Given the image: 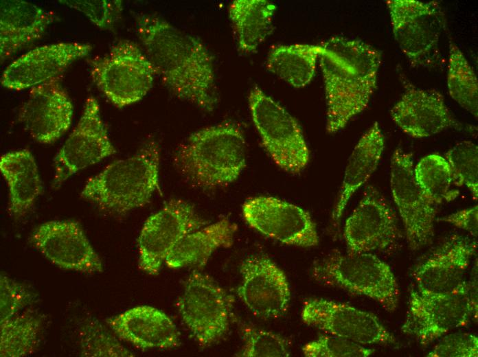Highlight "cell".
<instances>
[{"instance_id": "obj_38", "label": "cell", "mask_w": 478, "mask_h": 357, "mask_svg": "<svg viewBox=\"0 0 478 357\" xmlns=\"http://www.w3.org/2000/svg\"><path fill=\"white\" fill-rule=\"evenodd\" d=\"M0 321H5L19 313L34 299L32 293L21 282L1 273Z\"/></svg>"}, {"instance_id": "obj_18", "label": "cell", "mask_w": 478, "mask_h": 357, "mask_svg": "<svg viewBox=\"0 0 478 357\" xmlns=\"http://www.w3.org/2000/svg\"><path fill=\"white\" fill-rule=\"evenodd\" d=\"M242 281L237 293L256 316L271 319L284 314L289 304L291 292L283 271L270 259L253 255L240 264Z\"/></svg>"}, {"instance_id": "obj_19", "label": "cell", "mask_w": 478, "mask_h": 357, "mask_svg": "<svg viewBox=\"0 0 478 357\" xmlns=\"http://www.w3.org/2000/svg\"><path fill=\"white\" fill-rule=\"evenodd\" d=\"M92 47L78 42L58 43L36 47L10 63L3 71L1 85L23 90L58 78L74 61L87 56Z\"/></svg>"}, {"instance_id": "obj_14", "label": "cell", "mask_w": 478, "mask_h": 357, "mask_svg": "<svg viewBox=\"0 0 478 357\" xmlns=\"http://www.w3.org/2000/svg\"><path fill=\"white\" fill-rule=\"evenodd\" d=\"M301 317L308 325L363 345L396 343L376 316L345 303L310 298L304 302Z\"/></svg>"}, {"instance_id": "obj_12", "label": "cell", "mask_w": 478, "mask_h": 357, "mask_svg": "<svg viewBox=\"0 0 478 357\" xmlns=\"http://www.w3.org/2000/svg\"><path fill=\"white\" fill-rule=\"evenodd\" d=\"M206 224L190 203L174 199L144 222L138 238L139 269L159 273L174 246L185 235Z\"/></svg>"}, {"instance_id": "obj_26", "label": "cell", "mask_w": 478, "mask_h": 357, "mask_svg": "<svg viewBox=\"0 0 478 357\" xmlns=\"http://www.w3.org/2000/svg\"><path fill=\"white\" fill-rule=\"evenodd\" d=\"M385 148V138L377 122L362 135L347 163L337 203L332 214L334 223L340 218L350 199L376 169Z\"/></svg>"}, {"instance_id": "obj_40", "label": "cell", "mask_w": 478, "mask_h": 357, "mask_svg": "<svg viewBox=\"0 0 478 357\" xmlns=\"http://www.w3.org/2000/svg\"><path fill=\"white\" fill-rule=\"evenodd\" d=\"M436 220L450 223L455 227L468 231L472 236L477 237L478 207L463 209Z\"/></svg>"}, {"instance_id": "obj_34", "label": "cell", "mask_w": 478, "mask_h": 357, "mask_svg": "<svg viewBox=\"0 0 478 357\" xmlns=\"http://www.w3.org/2000/svg\"><path fill=\"white\" fill-rule=\"evenodd\" d=\"M80 347L82 356H134L95 319H89L82 326Z\"/></svg>"}, {"instance_id": "obj_2", "label": "cell", "mask_w": 478, "mask_h": 357, "mask_svg": "<svg viewBox=\"0 0 478 357\" xmlns=\"http://www.w3.org/2000/svg\"><path fill=\"white\" fill-rule=\"evenodd\" d=\"M320 45L326 128L333 134L367 106L377 87L381 53L363 41L339 36Z\"/></svg>"}, {"instance_id": "obj_15", "label": "cell", "mask_w": 478, "mask_h": 357, "mask_svg": "<svg viewBox=\"0 0 478 357\" xmlns=\"http://www.w3.org/2000/svg\"><path fill=\"white\" fill-rule=\"evenodd\" d=\"M242 211L250 227L273 240L301 247L319 243L316 225L309 213L295 205L260 196L247 199Z\"/></svg>"}, {"instance_id": "obj_17", "label": "cell", "mask_w": 478, "mask_h": 357, "mask_svg": "<svg viewBox=\"0 0 478 357\" xmlns=\"http://www.w3.org/2000/svg\"><path fill=\"white\" fill-rule=\"evenodd\" d=\"M399 233L396 215L387 201L376 188L368 186L345 223L348 253L385 249L396 241Z\"/></svg>"}, {"instance_id": "obj_20", "label": "cell", "mask_w": 478, "mask_h": 357, "mask_svg": "<svg viewBox=\"0 0 478 357\" xmlns=\"http://www.w3.org/2000/svg\"><path fill=\"white\" fill-rule=\"evenodd\" d=\"M73 107L58 78L31 88L19 119L36 141L49 144L70 127Z\"/></svg>"}, {"instance_id": "obj_30", "label": "cell", "mask_w": 478, "mask_h": 357, "mask_svg": "<svg viewBox=\"0 0 478 357\" xmlns=\"http://www.w3.org/2000/svg\"><path fill=\"white\" fill-rule=\"evenodd\" d=\"M43 317L34 311H25L0 321V356L23 357L39 347Z\"/></svg>"}, {"instance_id": "obj_35", "label": "cell", "mask_w": 478, "mask_h": 357, "mask_svg": "<svg viewBox=\"0 0 478 357\" xmlns=\"http://www.w3.org/2000/svg\"><path fill=\"white\" fill-rule=\"evenodd\" d=\"M244 345L238 356L244 357L290 356L288 343L280 335L252 327H242Z\"/></svg>"}, {"instance_id": "obj_10", "label": "cell", "mask_w": 478, "mask_h": 357, "mask_svg": "<svg viewBox=\"0 0 478 357\" xmlns=\"http://www.w3.org/2000/svg\"><path fill=\"white\" fill-rule=\"evenodd\" d=\"M234 303V297L210 277L194 271L185 281L178 307L192 336L207 347L227 332Z\"/></svg>"}, {"instance_id": "obj_25", "label": "cell", "mask_w": 478, "mask_h": 357, "mask_svg": "<svg viewBox=\"0 0 478 357\" xmlns=\"http://www.w3.org/2000/svg\"><path fill=\"white\" fill-rule=\"evenodd\" d=\"M0 171L8 186L9 214L21 218L31 210L43 192L34 157L27 149L6 152L0 157Z\"/></svg>"}, {"instance_id": "obj_11", "label": "cell", "mask_w": 478, "mask_h": 357, "mask_svg": "<svg viewBox=\"0 0 478 357\" xmlns=\"http://www.w3.org/2000/svg\"><path fill=\"white\" fill-rule=\"evenodd\" d=\"M411 153L400 148L390 163V187L405 227L409 248L416 251L431 242L434 235L437 206L417 183Z\"/></svg>"}, {"instance_id": "obj_37", "label": "cell", "mask_w": 478, "mask_h": 357, "mask_svg": "<svg viewBox=\"0 0 478 357\" xmlns=\"http://www.w3.org/2000/svg\"><path fill=\"white\" fill-rule=\"evenodd\" d=\"M59 2L84 14L101 29L111 30L121 17L120 0H60Z\"/></svg>"}, {"instance_id": "obj_1", "label": "cell", "mask_w": 478, "mask_h": 357, "mask_svg": "<svg viewBox=\"0 0 478 357\" xmlns=\"http://www.w3.org/2000/svg\"><path fill=\"white\" fill-rule=\"evenodd\" d=\"M136 28L165 85L178 98L212 111L218 96L213 57L205 45L155 15H137Z\"/></svg>"}, {"instance_id": "obj_27", "label": "cell", "mask_w": 478, "mask_h": 357, "mask_svg": "<svg viewBox=\"0 0 478 357\" xmlns=\"http://www.w3.org/2000/svg\"><path fill=\"white\" fill-rule=\"evenodd\" d=\"M237 226L227 218L200 228L183 237L166 259L170 268L205 265L214 251L230 247Z\"/></svg>"}, {"instance_id": "obj_4", "label": "cell", "mask_w": 478, "mask_h": 357, "mask_svg": "<svg viewBox=\"0 0 478 357\" xmlns=\"http://www.w3.org/2000/svg\"><path fill=\"white\" fill-rule=\"evenodd\" d=\"M160 147L146 143L130 157L114 161L90 178L81 196L110 214L123 215L150 202L159 183Z\"/></svg>"}, {"instance_id": "obj_6", "label": "cell", "mask_w": 478, "mask_h": 357, "mask_svg": "<svg viewBox=\"0 0 478 357\" xmlns=\"http://www.w3.org/2000/svg\"><path fill=\"white\" fill-rule=\"evenodd\" d=\"M91 77L104 96L122 108L141 100L152 87L156 69L135 43L122 40L89 61Z\"/></svg>"}, {"instance_id": "obj_3", "label": "cell", "mask_w": 478, "mask_h": 357, "mask_svg": "<svg viewBox=\"0 0 478 357\" xmlns=\"http://www.w3.org/2000/svg\"><path fill=\"white\" fill-rule=\"evenodd\" d=\"M174 163L192 185L209 189L236 181L246 166V142L231 122L208 126L192 133L174 154Z\"/></svg>"}, {"instance_id": "obj_22", "label": "cell", "mask_w": 478, "mask_h": 357, "mask_svg": "<svg viewBox=\"0 0 478 357\" xmlns=\"http://www.w3.org/2000/svg\"><path fill=\"white\" fill-rule=\"evenodd\" d=\"M476 248L474 241L451 238L414 270L417 290L433 293L457 290L466 283L464 275Z\"/></svg>"}, {"instance_id": "obj_21", "label": "cell", "mask_w": 478, "mask_h": 357, "mask_svg": "<svg viewBox=\"0 0 478 357\" xmlns=\"http://www.w3.org/2000/svg\"><path fill=\"white\" fill-rule=\"evenodd\" d=\"M402 80L405 91L390 114L404 133L414 138H425L448 128L464 129L440 92L416 87L404 78Z\"/></svg>"}, {"instance_id": "obj_31", "label": "cell", "mask_w": 478, "mask_h": 357, "mask_svg": "<svg viewBox=\"0 0 478 357\" xmlns=\"http://www.w3.org/2000/svg\"><path fill=\"white\" fill-rule=\"evenodd\" d=\"M413 174L420 187L437 205L454 200L459 194L445 157L437 154L422 157L414 166Z\"/></svg>"}, {"instance_id": "obj_39", "label": "cell", "mask_w": 478, "mask_h": 357, "mask_svg": "<svg viewBox=\"0 0 478 357\" xmlns=\"http://www.w3.org/2000/svg\"><path fill=\"white\" fill-rule=\"evenodd\" d=\"M429 357H477L478 338L469 333L450 334L442 338Z\"/></svg>"}, {"instance_id": "obj_36", "label": "cell", "mask_w": 478, "mask_h": 357, "mask_svg": "<svg viewBox=\"0 0 478 357\" xmlns=\"http://www.w3.org/2000/svg\"><path fill=\"white\" fill-rule=\"evenodd\" d=\"M302 352L307 357H367L374 350L347 338L329 334L306 343Z\"/></svg>"}, {"instance_id": "obj_5", "label": "cell", "mask_w": 478, "mask_h": 357, "mask_svg": "<svg viewBox=\"0 0 478 357\" xmlns=\"http://www.w3.org/2000/svg\"><path fill=\"white\" fill-rule=\"evenodd\" d=\"M313 275L319 281L367 297L388 312L399 301V287L388 264L371 253L334 254L317 262Z\"/></svg>"}, {"instance_id": "obj_28", "label": "cell", "mask_w": 478, "mask_h": 357, "mask_svg": "<svg viewBox=\"0 0 478 357\" xmlns=\"http://www.w3.org/2000/svg\"><path fill=\"white\" fill-rule=\"evenodd\" d=\"M275 4L267 0H235L229 7L238 49L243 53L255 51L271 34Z\"/></svg>"}, {"instance_id": "obj_8", "label": "cell", "mask_w": 478, "mask_h": 357, "mask_svg": "<svg viewBox=\"0 0 478 357\" xmlns=\"http://www.w3.org/2000/svg\"><path fill=\"white\" fill-rule=\"evenodd\" d=\"M470 294L466 282L451 292L433 293L411 289L402 332L426 345L465 325L477 312Z\"/></svg>"}, {"instance_id": "obj_33", "label": "cell", "mask_w": 478, "mask_h": 357, "mask_svg": "<svg viewBox=\"0 0 478 357\" xmlns=\"http://www.w3.org/2000/svg\"><path fill=\"white\" fill-rule=\"evenodd\" d=\"M457 187L465 186L477 200L478 148L468 140L456 143L445 155Z\"/></svg>"}, {"instance_id": "obj_32", "label": "cell", "mask_w": 478, "mask_h": 357, "mask_svg": "<svg viewBox=\"0 0 478 357\" xmlns=\"http://www.w3.org/2000/svg\"><path fill=\"white\" fill-rule=\"evenodd\" d=\"M447 87L451 97L477 119V78L462 51L451 41L449 44Z\"/></svg>"}, {"instance_id": "obj_9", "label": "cell", "mask_w": 478, "mask_h": 357, "mask_svg": "<svg viewBox=\"0 0 478 357\" xmlns=\"http://www.w3.org/2000/svg\"><path fill=\"white\" fill-rule=\"evenodd\" d=\"M392 31L401 51L413 66H426L437 57L446 18L437 1L387 0Z\"/></svg>"}, {"instance_id": "obj_29", "label": "cell", "mask_w": 478, "mask_h": 357, "mask_svg": "<svg viewBox=\"0 0 478 357\" xmlns=\"http://www.w3.org/2000/svg\"><path fill=\"white\" fill-rule=\"evenodd\" d=\"M321 51L320 45H280L269 52L266 68L290 85L304 87L314 77Z\"/></svg>"}, {"instance_id": "obj_24", "label": "cell", "mask_w": 478, "mask_h": 357, "mask_svg": "<svg viewBox=\"0 0 478 357\" xmlns=\"http://www.w3.org/2000/svg\"><path fill=\"white\" fill-rule=\"evenodd\" d=\"M54 19L53 12L34 3L21 0H1V62L42 37Z\"/></svg>"}, {"instance_id": "obj_23", "label": "cell", "mask_w": 478, "mask_h": 357, "mask_svg": "<svg viewBox=\"0 0 478 357\" xmlns=\"http://www.w3.org/2000/svg\"><path fill=\"white\" fill-rule=\"evenodd\" d=\"M106 324L121 340L144 349H168L179 345V331L161 310L149 306L132 308L107 318Z\"/></svg>"}, {"instance_id": "obj_16", "label": "cell", "mask_w": 478, "mask_h": 357, "mask_svg": "<svg viewBox=\"0 0 478 357\" xmlns=\"http://www.w3.org/2000/svg\"><path fill=\"white\" fill-rule=\"evenodd\" d=\"M30 242L45 257L61 268L90 274L103 271L101 259L78 222H44L33 231Z\"/></svg>"}, {"instance_id": "obj_13", "label": "cell", "mask_w": 478, "mask_h": 357, "mask_svg": "<svg viewBox=\"0 0 478 357\" xmlns=\"http://www.w3.org/2000/svg\"><path fill=\"white\" fill-rule=\"evenodd\" d=\"M116 152L93 96L86 102L81 117L54 159L52 186L59 187L69 177Z\"/></svg>"}, {"instance_id": "obj_7", "label": "cell", "mask_w": 478, "mask_h": 357, "mask_svg": "<svg viewBox=\"0 0 478 357\" xmlns=\"http://www.w3.org/2000/svg\"><path fill=\"white\" fill-rule=\"evenodd\" d=\"M254 125L273 161L291 174L301 172L309 161V150L297 121L255 86L248 96Z\"/></svg>"}]
</instances>
